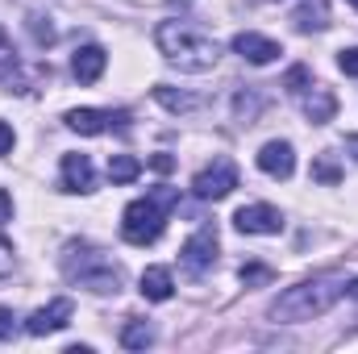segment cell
<instances>
[{"instance_id":"obj_8","label":"cell","mask_w":358,"mask_h":354,"mask_svg":"<svg viewBox=\"0 0 358 354\" xmlns=\"http://www.w3.org/2000/svg\"><path fill=\"white\" fill-rule=\"evenodd\" d=\"M234 225H238L242 234H279V229H283V217H279V208H271V204H246V208L234 213Z\"/></svg>"},{"instance_id":"obj_5","label":"cell","mask_w":358,"mask_h":354,"mask_svg":"<svg viewBox=\"0 0 358 354\" xmlns=\"http://www.w3.org/2000/svg\"><path fill=\"white\" fill-rule=\"evenodd\" d=\"M179 263L187 275H204V271H213L217 263V234L204 225V229H196L187 242H183V250H179Z\"/></svg>"},{"instance_id":"obj_14","label":"cell","mask_w":358,"mask_h":354,"mask_svg":"<svg viewBox=\"0 0 358 354\" xmlns=\"http://www.w3.org/2000/svg\"><path fill=\"white\" fill-rule=\"evenodd\" d=\"M63 187L67 192H92L96 187L88 155H63Z\"/></svg>"},{"instance_id":"obj_12","label":"cell","mask_w":358,"mask_h":354,"mask_svg":"<svg viewBox=\"0 0 358 354\" xmlns=\"http://www.w3.org/2000/svg\"><path fill=\"white\" fill-rule=\"evenodd\" d=\"M292 25L300 34H321L329 29V0H300L296 13H292Z\"/></svg>"},{"instance_id":"obj_31","label":"cell","mask_w":358,"mask_h":354,"mask_svg":"<svg viewBox=\"0 0 358 354\" xmlns=\"http://www.w3.org/2000/svg\"><path fill=\"white\" fill-rule=\"evenodd\" d=\"M350 4H355V8H358V0H350Z\"/></svg>"},{"instance_id":"obj_9","label":"cell","mask_w":358,"mask_h":354,"mask_svg":"<svg viewBox=\"0 0 358 354\" xmlns=\"http://www.w3.org/2000/svg\"><path fill=\"white\" fill-rule=\"evenodd\" d=\"M234 50H238L246 63H255V67H267V63H275V59L283 55L279 42H271V38H263V34H255V29L238 34V38H234Z\"/></svg>"},{"instance_id":"obj_24","label":"cell","mask_w":358,"mask_h":354,"mask_svg":"<svg viewBox=\"0 0 358 354\" xmlns=\"http://www.w3.org/2000/svg\"><path fill=\"white\" fill-rule=\"evenodd\" d=\"M17 334V317H13V309H0V342H8Z\"/></svg>"},{"instance_id":"obj_28","label":"cell","mask_w":358,"mask_h":354,"mask_svg":"<svg viewBox=\"0 0 358 354\" xmlns=\"http://www.w3.org/2000/svg\"><path fill=\"white\" fill-rule=\"evenodd\" d=\"M8 150H13V125L0 121V155H8Z\"/></svg>"},{"instance_id":"obj_6","label":"cell","mask_w":358,"mask_h":354,"mask_svg":"<svg viewBox=\"0 0 358 354\" xmlns=\"http://www.w3.org/2000/svg\"><path fill=\"white\" fill-rule=\"evenodd\" d=\"M67 275L80 279L84 288H92V292H117V288H121V267L108 263L100 250H92L88 267H67Z\"/></svg>"},{"instance_id":"obj_21","label":"cell","mask_w":358,"mask_h":354,"mask_svg":"<svg viewBox=\"0 0 358 354\" xmlns=\"http://www.w3.org/2000/svg\"><path fill=\"white\" fill-rule=\"evenodd\" d=\"M313 179H317V183H329V187H334V183H342V167H338V163H334L329 155H321V159H313Z\"/></svg>"},{"instance_id":"obj_29","label":"cell","mask_w":358,"mask_h":354,"mask_svg":"<svg viewBox=\"0 0 358 354\" xmlns=\"http://www.w3.org/2000/svg\"><path fill=\"white\" fill-rule=\"evenodd\" d=\"M346 150H350V155L358 159V134H350V138H346Z\"/></svg>"},{"instance_id":"obj_19","label":"cell","mask_w":358,"mask_h":354,"mask_svg":"<svg viewBox=\"0 0 358 354\" xmlns=\"http://www.w3.org/2000/svg\"><path fill=\"white\" fill-rule=\"evenodd\" d=\"M150 342H155V330H150L146 321H129V325L121 330V346H125V351H146Z\"/></svg>"},{"instance_id":"obj_25","label":"cell","mask_w":358,"mask_h":354,"mask_svg":"<svg viewBox=\"0 0 358 354\" xmlns=\"http://www.w3.org/2000/svg\"><path fill=\"white\" fill-rule=\"evenodd\" d=\"M338 67H342L346 76H358V46H350V50L338 55Z\"/></svg>"},{"instance_id":"obj_27","label":"cell","mask_w":358,"mask_h":354,"mask_svg":"<svg viewBox=\"0 0 358 354\" xmlns=\"http://www.w3.org/2000/svg\"><path fill=\"white\" fill-rule=\"evenodd\" d=\"M4 221H13V196L8 192H0V225Z\"/></svg>"},{"instance_id":"obj_3","label":"cell","mask_w":358,"mask_h":354,"mask_svg":"<svg viewBox=\"0 0 358 354\" xmlns=\"http://www.w3.org/2000/svg\"><path fill=\"white\" fill-rule=\"evenodd\" d=\"M179 204V187H155V192H146L142 200H134L129 208H125V217H121V234H125V242L129 246H150V242H159V234H163V225H167V213Z\"/></svg>"},{"instance_id":"obj_18","label":"cell","mask_w":358,"mask_h":354,"mask_svg":"<svg viewBox=\"0 0 358 354\" xmlns=\"http://www.w3.org/2000/svg\"><path fill=\"white\" fill-rule=\"evenodd\" d=\"M138 176H142V163L134 155H113L108 159V179L113 183H134Z\"/></svg>"},{"instance_id":"obj_7","label":"cell","mask_w":358,"mask_h":354,"mask_svg":"<svg viewBox=\"0 0 358 354\" xmlns=\"http://www.w3.org/2000/svg\"><path fill=\"white\" fill-rule=\"evenodd\" d=\"M71 313H76V304L67 300V296H59V300H50L46 309H38L29 321H25V334H34V338H46V334H59L67 321H71Z\"/></svg>"},{"instance_id":"obj_17","label":"cell","mask_w":358,"mask_h":354,"mask_svg":"<svg viewBox=\"0 0 358 354\" xmlns=\"http://www.w3.org/2000/svg\"><path fill=\"white\" fill-rule=\"evenodd\" d=\"M0 88H25L21 84V63H17V55H13V46H8V34L0 29Z\"/></svg>"},{"instance_id":"obj_13","label":"cell","mask_w":358,"mask_h":354,"mask_svg":"<svg viewBox=\"0 0 358 354\" xmlns=\"http://www.w3.org/2000/svg\"><path fill=\"white\" fill-rule=\"evenodd\" d=\"M104 63H108V55H104L100 46H80L76 59H71V76H76L80 84H96V80L104 76Z\"/></svg>"},{"instance_id":"obj_4","label":"cell","mask_w":358,"mask_h":354,"mask_svg":"<svg viewBox=\"0 0 358 354\" xmlns=\"http://www.w3.org/2000/svg\"><path fill=\"white\" fill-rule=\"evenodd\" d=\"M234 187H238V167H234L229 159H217L213 167H204L200 176L192 179V192H196L200 200H225Z\"/></svg>"},{"instance_id":"obj_23","label":"cell","mask_w":358,"mask_h":354,"mask_svg":"<svg viewBox=\"0 0 358 354\" xmlns=\"http://www.w3.org/2000/svg\"><path fill=\"white\" fill-rule=\"evenodd\" d=\"M308 84H313V76H308V67H292V71L283 76V88H287V92H296V96H300V92L308 88Z\"/></svg>"},{"instance_id":"obj_2","label":"cell","mask_w":358,"mask_h":354,"mask_svg":"<svg viewBox=\"0 0 358 354\" xmlns=\"http://www.w3.org/2000/svg\"><path fill=\"white\" fill-rule=\"evenodd\" d=\"M155 42L167 55V63H176L179 71H213L221 59V46L200 25H187V21H163L155 29Z\"/></svg>"},{"instance_id":"obj_22","label":"cell","mask_w":358,"mask_h":354,"mask_svg":"<svg viewBox=\"0 0 358 354\" xmlns=\"http://www.w3.org/2000/svg\"><path fill=\"white\" fill-rule=\"evenodd\" d=\"M271 279H275V271H271V267H263V263L242 267V283H246V288H263V283H271Z\"/></svg>"},{"instance_id":"obj_30","label":"cell","mask_w":358,"mask_h":354,"mask_svg":"<svg viewBox=\"0 0 358 354\" xmlns=\"http://www.w3.org/2000/svg\"><path fill=\"white\" fill-rule=\"evenodd\" d=\"M346 296H355V300H358V279H350V283H346Z\"/></svg>"},{"instance_id":"obj_1","label":"cell","mask_w":358,"mask_h":354,"mask_svg":"<svg viewBox=\"0 0 358 354\" xmlns=\"http://www.w3.org/2000/svg\"><path fill=\"white\" fill-rule=\"evenodd\" d=\"M342 296H346V279H338V275H317V279H304V283H296V288H283L279 300L271 304V317H275L279 325H300V321L325 317Z\"/></svg>"},{"instance_id":"obj_26","label":"cell","mask_w":358,"mask_h":354,"mask_svg":"<svg viewBox=\"0 0 358 354\" xmlns=\"http://www.w3.org/2000/svg\"><path fill=\"white\" fill-rule=\"evenodd\" d=\"M150 167H155L159 176H167V171H176V159H171V155H155V159H150Z\"/></svg>"},{"instance_id":"obj_20","label":"cell","mask_w":358,"mask_h":354,"mask_svg":"<svg viewBox=\"0 0 358 354\" xmlns=\"http://www.w3.org/2000/svg\"><path fill=\"white\" fill-rule=\"evenodd\" d=\"M155 100L167 104L171 113H192V108H196V96H183V92H176V88H155Z\"/></svg>"},{"instance_id":"obj_11","label":"cell","mask_w":358,"mask_h":354,"mask_svg":"<svg viewBox=\"0 0 358 354\" xmlns=\"http://www.w3.org/2000/svg\"><path fill=\"white\" fill-rule=\"evenodd\" d=\"M259 167H263L271 179H287L296 171V155H292L287 142H267V146L259 150Z\"/></svg>"},{"instance_id":"obj_15","label":"cell","mask_w":358,"mask_h":354,"mask_svg":"<svg viewBox=\"0 0 358 354\" xmlns=\"http://www.w3.org/2000/svg\"><path fill=\"white\" fill-rule=\"evenodd\" d=\"M171 292H176V279H171V271L167 267H146L142 271V296L146 300H171Z\"/></svg>"},{"instance_id":"obj_10","label":"cell","mask_w":358,"mask_h":354,"mask_svg":"<svg viewBox=\"0 0 358 354\" xmlns=\"http://www.w3.org/2000/svg\"><path fill=\"white\" fill-rule=\"evenodd\" d=\"M300 100H304V117H308L313 125H325V121H334V113H338V96L329 88H321V84H308V88L300 92Z\"/></svg>"},{"instance_id":"obj_16","label":"cell","mask_w":358,"mask_h":354,"mask_svg":"<svg viewBox=\"0 0 358 354\" xmlns=\"http://www.w3.org/2000/svg\"><path fill=\"white\" fill-rule=\"evenodd\" d=\"M67 125L76 134H84V138H96V134L108 129V113H100V108H71L67 113Z\"/></svg>"}]
</instances>
